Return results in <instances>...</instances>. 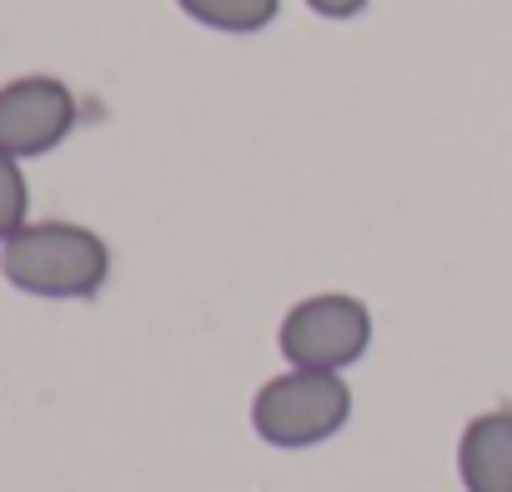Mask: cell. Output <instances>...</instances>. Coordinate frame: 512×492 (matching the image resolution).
Wrapping results in <instances>:
<instances>
[{
    "instance_id": "cell-6",
    "label": "cell",
    "mask_w": 512,
    "mask_h": 492,
    "mask_svg": "<svg viewBox=\"0 0 512 492\" xmlns=\"http://www.w3.org/2000/svg\"><path fill=\"white\" fill-rule=\"evenodd\" d=\"M181 16L221 31V36H256L282 16V0H176Z\"/></svg>"
},
{
    "instance_id": "cell-8",
    "label": "cell",
    "mask_w": 512,
    "mask_h": 492,
    "mask_svg": "<svg viewBox=\"0 0 512 492\" xmlns=\"http://www.w3.org/2000/svg\"><path fill=\"white\" fill-rule=\"evenodd\" d=\"M307 11H317L322 21H352L367 11V0H307Z\"/></svg>"
},
{
    "instance_id": "cell-7",
    "label": "cell",
    "mask_w": 512,
    "mask_h": 492,
    "mask_svg": "<svg viewBox=\"0 0 512 492\" xmlns=\"http://www.w3.org/2000/svg\"><path fill=\"white\" fill-rule=\"evenodd\" d=\"M31 221V181L11 151H0V241H11Z\"/></svg>"
},
{
    "instance_id": "cell-1",
    "label": "cell",
    "mask_w": 512,
    "mask_h": 492,
    "mask_svg": "<svg viewBox=\"0 0 512 492\" xmlns=\"http://www.w3.org/2000/svg\"><path fill=\"white\" fill-rule=\"evenodd\" d=\"M0 277L41 302H86L111 282V246L81 221H26L0 241Z\"/></svg>"
},
{
    "instance_id": "cell-4",
    "label": "cell",
    "mask_w": 512,
    "mask_h": 492,
    "mask_svg": "<svg viewBox=\"0 0 512 492\" xmlns=\"http://www.w3.org/2000/svg\"><path fill=\"white\" fill-rule=\"evenodd\" d=\"M76 91L56 76H16L0 86V151L16 161L56 151L76 131Z\"/></svg>"
},
{
    "instance_id": "cell-2",
    "label": "cell",
    "mask_w": 512,
    "mask_h": 492,
    "mask_svg": "<svg viewBox=\"0 0 512 492\" xmlns=\"http://www.w3.org/2000/svg\"><path fill=\"white\" fill-rule=\"evenodd\" d=\"M352 422V382L347 372H312V367H287L267 377L251 397V432L267 447L282 452H307L332 442Z\"/></svg>"
},
{
    "instance_id": "cell-5",
    "label": "cell",
    "mask_w": 512,
    "mask_h": 492,
    "mask_svg": "<svg viewBox=\"0 0 512 492\" xmlns=\"http://www.w3.org/2000/svg\"><path fill=\"white\" fill-rule=\"evenodd\" d=\"M457 477L467 492H512V412H477L457 437Z\"/></svg>"
},
{
    "instance_id": "cell-3",
    "label": "cell",
    "mask_w": 512,
    "mask_h": 492,
    "mask_svg": "<svg viewBox=\"0 0 512 492\" xmlns=\"http://www.w3.org/2000/svg\"><path fill=\"white\" fill-rule=\"evenodd\" d=\"M372 347V312L352 292H312L287 307L277 327V352L287 367H312V372H347L367 357Z\"/></svg>"
}]
</instances>
